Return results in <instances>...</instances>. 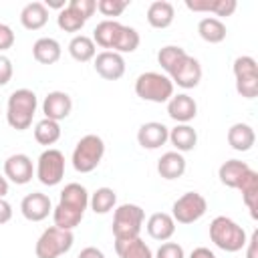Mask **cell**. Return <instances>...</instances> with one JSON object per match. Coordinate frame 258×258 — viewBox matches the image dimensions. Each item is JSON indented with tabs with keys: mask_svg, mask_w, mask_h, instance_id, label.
<instances>
[{
	"mask_svg": "<svg viewBox=\"0 0 258 258\" xmlns=\"http://www.w3.org/2000/svg\"><path fill=\"white\" fill-rule=\"evenodd\" d=\"M8 194V179L4 175H0V198H4Z\"/></svg>",
	"mask_w": 258,
	"mask_h": 258,
	"instance_id": "49",
	"label": "cell"
},
{
	"mask_svg": "<svg viewBox=\"0 0 258 258\" xmlns=\"http://www.w3.org/2000/svg\"><path fill=\"white\" fill-rule=\"evenodd\" d=\"M236 189L242 191V200L250 210V216L258 218V173L254 169H248Z\"/></svg>",
	"mask_w": 258,
	"mask_h": 258,
	"instance_id": "21",
	"label": "cell"
},
{
	"mask_svg": "<svg viewBox=\"0 0 258 258\" xmlns=\"http://www.w3.org/2000/svg\"><path fill=\"white\" fill-rule=\"evenodd\" d=\"M228 143L236 151H250L256 143V133L248 123H234L228 129Z\"/></svg>",
	"mask_w": 258,
	"mask_h": 258,
	"instance_id": "23",
	"label": "cell"
},
{
	"mask_svg": "<svg viewBox=\"0 0 258 258\" xmlns=\"http://www.w3.org/2000/svg\"><path fill=\"white\" fill-rule=\"evenodd\" d=\"M155 258H183V248L177 242H163L155 252Z\"/></svg>",
	"mask_w": 258,
	"mask_h": 258,
	"instance_id": "41",
	"label": "cell"
},
{
	"mask_svg": "<svg viewBox=\"0 0 258 258\" xmlns=\"http://www.w3.org/2000/svg\"><path fill=\"white\" fill-rule=\"evenodd\" d=\"M167 137H169V129L159 121L143 123L137 131V143L143 149H157L167 141Z\"/></svg>",
	"mask_w": 258,
	"mask_h": 258,
	"instance_id": "14",
	"label": "cell"
},
{
	"mask_svg": "<svg viewBox=\"0 0 258 258\" xmlns=\"http://www.w3.org/2000/svg\"><path fill=\"white\" fill-rule=\"evenodd\" d=\"M83 216H85L83 212L73 210V208H69V206H64V204H56V208L52 210L54 226L60 228V230H71V232L81 224Z\"/></svg>",
	"mask_w": 258,
	"mask_h": 258,
	"instance_id": "31",
	"label": "cell"
},
{
	"mask_svg": "<svg viewBox=\"0 0 258 258\" xmlns=\"http://www.w3.org/2000/svg\"><path fill=\"white\" fill-rule=\"evenodd\" d=\"M236 91L244 99H254L258 95V75H246L236 79Z\"/></svg>",
	"mask_w": 258,
	"mask_h": 258,
	"instance_id": "37",
	"label": "cell"
},
{
	"mask_svg": "<svg viewBox=\"0 0 258 258\" xmlns=\"http://www.w3.org/2000/svg\"><path fill=\"white\" fill-rule=\"evenodd\" d=\"M79 258H105V254L99 248H95V246H87V248L81 250Z\"/></svg>",
	"mask_w": 258,
	"mask_h": 258,
	"instance_id": "45",
	"label": "cell"
},
{
	"mask_svg": "<svg viewBox=\"0 0 258 258\" xmlns=\"http://www.w3.org/2000/svg\"><path fill=\"white\" fill-rule=\"evenodd\" d=\"M62 54V48L58 44V40L50 38V36H42L32 44V56L36 62L40 64H54Z\"/></svg>",
	"mask_w": 258,
	"mask_h": 258,
	"instance_id": "19",
	"label": "cell"
},
{
	"mask_svg": "<svg viewBox=\"0 0 258 258\" xmlns=\"http://www.w3.org/2000/svg\"><path fill=\"white\" fill-rule=\"evenodd\" d=\"M103 155H105V141L99 135L89 133V135L81 137L79 143L75 145L73 167L79 173H89V171H93L101 163Z\"/></svg>",
	"mask_w": 258,
	"mask_h": 258,
	"instance_id": "4",
	"label": "cell"
},
{
	"mask_svg": "<svg viewBox=\"0 0 258 258\" xmlns=\"http://www.w3.org/2000/svg\"><path fill=\"white\" fill-rule=\"evenodd\" d=\"M232 71H234V77H246V75H258V64L252 56H238L232 64Z\"/></svg>",
	"mask_w": 258,
	"mask_h": 258,
	"instance_id": "38",
	"label": "cell"
},
{
	"mask_svg": "<svg viewBox=\"0 0 258 258\" xmlns=\"http://www.w3.org/2000/svg\"><path fill=\"white\" fill-rule=\"evenodd\" d=\"M145 220V212L137 204H121L113 214V236L115 240L137 238Z\"/></svg>",
	"mask_w": 258,
	"mask_h": 258,
	"instance_id": "5",
	"label": "cell"
},
{
	"mask_svg": "<svg viewBox=\"0 0 258 258\" xmlns=\"http://www.w3.org/2000/svg\"><path fill=\"white\" fill-rule=\"evenodd\" d=\"M167 115L175 123H189L198 115V105L189 95L179 93L167 101Z\"/></svg>",
	"mask_w": 258,
	"mask_h": 258,
	"instance_id": "15",
	"label": "cell"
},
{
	"mask_svg": "<svg viewBox=\"0 0 258 258\" xmlns=\"http://www.w3.org/2000/svg\"><path fill=\"white\" fill-rule=\"evenodd\" d=\"M157 171L163 179H177L185 173V157L179 151H167L159 157Z\"/></svg>",
	"mask_w": 258,
	"mask_h": 258,
	"instance_id": "20",
	"label": "cell"
},
{
	"mask_svg": "<svg viewBox=\"0 0 258 258\" xmlns=\"http://www.w3.org/2000/svg\"><path fill=\"white\" fill-rule=\"evenodd\" d=\"M93 60H95L97 75L103 77L105 81H117V79H121L125 75V58L119 52L103 50Z\"/></svg>",
	"mask_w": 258,
	"mask_h": 258,
	"instance_id": "10",
	"label": "cell"
},
{
	"mask_svg": "<svg viewBox=\"0 0 258 258\" xmlns=\"http://www.w3.org/2000/svg\"><path fill=\"white\" fill-rule=\"evenodd\" d=\"M67 6H71L77 14H81L85 20H89L93 16V12L97 10V2L95 0H71Z\"/></svg>",
	"mask_w": 258,
	"mask_h": 258,
	"instance_id": "40",
	"label": "cell"
},
{
	"mask_svg": "<svg viewBox=\"0 0 258 258\" xmlns=\"http://www.w3.org/2000/svg\"><path fill=\"white\" fill-rule=\"evenodd\" d=\"M171 145L179 151V153H185V151H191L196 145H198V133L191 125L187 123H177L173 129H169V137Z\"/></svg>",
	"mask_w": 258,
	"mask_h": 258,
	"instance_id": "25",
	"label": "cell"
},
{
	"mask_svg": "<svg viewBox=\"0 0 258 258\" xmlns=\"http://www.w3.org/2000/svg\"><path fill=\"white\" fill-rule=\"evenodd\" d=\"M210 240L224 252H240L246 246V232L232 218L216 216L210 224Z\"/></svg>",
	"mask_w": 258,
	"mask_h": 258,
	"instance_id": "2",
	"label": "cell"
},
{
	"mask_svg": "<svg viewBox=\"0 0 258 258\" xmlns=\"http://www.w3.org/2000/svg\"><path fill=\"white\" fill-rule=\"evenodd\" d=\"M115 204H117V194L111 187H99L89 198V206L95 214H107L115 208Z\"/></svg>",
	"mask_w": 258,
	"mask_h": 258,
	"instance_id": "32",
	"label": "cell"
},
{
	"mask_svg": "<svg viewBox=\"0 0 258 258\" xmlns=\"http://www.w3.org/2000/svg\"><path fill=\"white\" fill-rule=\"evenodd\" d=\"M46 8H58V10H62L64 8V0H46V4H44Z\"/></svg>",
	"mask_w": 258,
	"mask_h": 258,
	"instance_id": "48",
	"label": "cell"
},
{
	"mask_svg": "<svg viewBox=\"0 0 258 258\" xmlns=\"http://www.w3.org/2000/svg\"><path fill=\"white\" fill-rule=\"evenodd\" d=\"M139 42H141L139 32H137L133 26H125V24H123L113 52H119V54H123V52H133V50H137Z\"/></svg>",
	"mask_w": 258,
	"mask_h": 258,
	"instance_id": "36",
	"label": "cell"
},
{
	"mask_svg": "<svg viewBox=\"0 0 258 258\" xmlns=\"http://www.w3.org/2000/svg\"><path fill=\"white\" fill-rule=\"evenodd\" d=\"M32 159L26 153H14L4 161V175L16 183V185H24L32 179Z\"/></svg>",
	"mask_w": 258,
	"mask_h": 258,
	"instance_id": "13",
	"label": "cell"
},
{
	"mask_svg": "<svg viewBox=\"0 0 258 258\" xmlns=\"http://www.w3.org/2000/svg\"><path fill=\"white\" fill-rule=\"evenodd\" d=\"M189 258H216V254H214L210 248H206V246H200V248H194V250H191Z\"/></svg>",
	"mask_w": 258,
	"mask_h": 258,
	"instance_id": "46",
	"label": "cell"
},
{
	"mask_svg": "<svg viewBox=\"0 0 258 258\" xmlns=\"http://www.w3.org/2000/svg\"><path fill=\"white\" fill-rule=\"evenodd\" d=\"M69 54L77 62H89L97 56V44L93 42V38H89L85 34H77L69 42Z\"/></svg>",
	"mask_w": 258,
	"mask_h": 258,
	"instance_id": "29",
	"label": "cell"
},
{
	"mask_svg": "<svg viewBox=\"0 0 258 258\" xmlns=\"http://www.w3.org/2000/svg\"><path fill=\"white\" fill-rule=\"evenodd\" d=\"M173 16H175V8L167 0H155L147 8V22L153 28H167L173 22Z\"/></svg>",
	"mask_w": 258,
	"mask_h": 258,
	"instance_id": "24",
	"label": "cell"
},
{
	"mask_svg": "<svg viewBox=\"0 0 258 258\" xmlns=\"http://www.w3.org/2000/svg\"><path fill=\"white\" fill-rule=\"evenodd\" d=\"M36 177L42 185H56L64 177V155L58 149H44L36 161Z\"/></svg>",
	"mask_w": 258,
	"mask_h": 258,
	"instance_id": "8",
	"label": "cell"
},
{
	"mask_svg": "<svg viewBox=\"0 0 258 258\" xmlns=\"http://www.w3.org/2000/svg\"><path fill=\"white\" fill-rule=\"evenodd\" d=\"M34 139L40 145H54L60 139V125L50 119H42L34 125Z\"/></svg>",
	"mask_w": 258,
	"mask_h": 258,
	"instance_id": "33",
	"label": "cell"
},
{
	"mask_svg": "<svg viewBox=\"0 0 258 258\" xmlns=\"http://www.w3.org/2000/svg\"><path fill=\"white\" fill-rule=\"evenodd\" d=\"M10 220H12V206L4 198H0V226L10 222Z\"/></svg>",
	"mask_w": 258,
	"mask_h": 258,
	"instance_id": "44",
	"label": "cell"
},
{
	"mask_svg": "<svg viewBox=\"0 0 258 258\" xmlns=\"http://www.w3.org/2000/svg\"><path fill=\"white\" fill-rule=\"evenodd\" d=\"M129 6V0H99L97 10L103 16H119Z\"/></svg>",
	"mask_w": 258,
	"mask_h": 258,
	"instance_id": "39",
	"label": "cell"
},
{
	"mask_svg": "<svg viewBox=\"0 0 258 258\" xmlns=\"http://www.w3.org/2000/svg\"><path fill=\"white\" fill-rule=\"evenodd\" d=\"M250 169V165L246 163V161H240V159H228V161H224L222 165H220V169H218V177H220V181L226 185V187H232V189H236L238 185H240V181H242V177H244V173Z\"/></svg>",
	"mask_w": 258,
	"mask_h": 258,
	"instance_id": "26",
	"label": "cell"
},
{
	"mask_svg": "<svg viewBox=\"0 0 258 258\" xmlns=\"http://www.w3.org/2000/svg\"><path fill=\"white\" fill-rule=\"evenodd\" d=\"M20 212L28 222H42L44 218H48V214L52 212V204L50 198L46 194L40 191H32L28 196L22 198L20 202Z\"/></svg>",
	"mask_w": 258,
	"mask_h": 258,
	"instance_id": "11",
	"label": "cell"
},
{
	"mask_svg": "<svg viewBox=\"0 0 258 258\" xmlns=\"http://www.w3.org/2000/svg\"><path fill=\"white\" fill-rule=\"evenodd\" d=\"M73 242L75 236L71 230H60L56 226H50L36 240L34 254L36 258H58L73 248Z\"/></svg>",
	"mask_w": 258,
	"mask_h": 258,
	"instance_id": "6",
	"label": "cell"
},
{
	"mask_svg": "<svg viewBox=\"0 0 258 258\" xmlns=\"http://www.w3.org/2000/svg\"><path fill=\"white\" fill-rule=\"evenodd\" d=\"M115 252L119 258H153L151 248L139 236L129 240H115Z\"/></svg>",
	"mask_w": 258,
	"mask_h": 258,
	"instance_id": "28",
	"label": "cell"
},
{
	"mask_svg": "<svg viewBox=\"0 0 258 258\" xmlns=\"http://www.w3.org/2000/svg\"><path fill=\"white\" fill-rule=\"evenodd\" d=\"M208 210V202L198 191H185L179 196L171 206V218L177 224H194L198 222Z\"/></svg>",
	"mask_w": 258,
	"mask_h": 258,
	"instance_id": "7",
	"label": "cell"
},
{
	"mask_svg": "<svg viewBox=\"0 0 258 258\" xmlns=\"http://www.w3.org/2000/svg\"><path fill=\"white\" fill-rule=\"evenodd\" d=\"M36 95L30 89H16L8 97L6 105V121L12 129L24 131L32 125V117L36 113Z\"/></svg>",
	"mask_w": 258,
	"mask_h": 258,
	"instance_id": "1",
	"label": "cell"
},
{
	"mask_svg": "<svg viewBox=\"0 0 258 258\" xmlns=\"http://www.w3.org/2000/svg\"><path fill=\"white\" fill-rule=\"evenodd\" d=\"M187 52L181 48V46H175V44H167V46H163V48H159V52H157V62H159V67L169 75L171 73V69L185 56Z\"/></svg>",
	"mask_w": 258,
	"mask_h": 258,
	"instance_id": "34",
	"label": "cell"
},
{
	"mask_svg": "<svg viewBox=\"0 0 258 258\" xmlns=\"http://www.w3.org/2000/svg\"><path fill=\"white\" fill-rule=\"evenodd\" d=\"M20 22L26 30H40L48 22V8L44 2H28L20 12Z\"/></svg>",
	"mask_w": 258,
	"mask_h": 258,
	"instance_id": "22",
	"label": "cell"
},
{
	"mask_svg": "<svg viewBox=\"0 0 258 258\" xmlns=\"http://www.w3.org/2000/svg\"><path fill=\"white\" fill-rule=\"evenodd\" d=\"M198 32L206 42L218 44L226 38V24L216 16H204L198 22Z\"/></svg>",
	"mask_w": 258,
	"mask_h": 258,
	"instance_id": "30",
	"label": "cell"
},
{
	"mask_svg": "<svg viewBox=\"0 0 258 258\" xmlns=\"http://www.w3.org/2000/svg\"><path fill=\"white\" fill-rule=\"evenodd\" d=\"M169 79L173 85L181 87V89H194L200 85L202 81V64L198 58L185 54L169 73Z\"/></svg>",
	"mask_w": 258,
	"mask_h": 258,
	"instance_id": "9",
	"label": "cell"
},
{
	"mask_svg": "<svg viewBox=\"0 0 258 258\" xmlns=\"http://www.w3.org/2000/svg\"><path fill=\"white\" fill-rule=\"evenodd\" d=\"M147 234H149L153 240L167 242V240L175 234V222H173L171 214H165V212H155V214H151L149 220H147Z\"/></svg>",
	"mask_w": 258,
	"mask_h": 258,
	"instance_id": "16",
	"label": "cell"
},
{
	"mask_svg": "<svg viewBox=\"0 0 258 258\" xmlns=\"http://www.w3.org/2000/svg\"><path fill=\"white\" fill-rule=\"evenodd\" d=\"M256 242H258V234L254 232V234L250 236V240H246V246H248L246 258H258V256H256Z\"/></svg>",
	"mask_w": 258,
	"mask_h": 258,
	"instance_id": "47",
	"label": "cell"
},
{
	"mask_svg": "<svg viewBox=\"0 0 258 258\" xmlns=\"http://www.w3.org/2000/svg\"><path fill=\"white\" fill-rule=\"evenodd\" d=\"M85 18L81 16V14H77L71 6H64L60 12H58V16H56V24H58V28L60 30H64V32H79L83 26H85Z\"/></svg>",
	"mask_w": 258,
	"mask_h": 258,
	"instance_id": "35",
	"label": "cell"
},
{
	"mask_svg": "<svg viewBox=\"0 0 258 258\" xmlns=\"http://www.w3.org/2000/svg\"><path fill=\"white\" fill-rule=\"evenodd\" d=\"M135 93L143 101L167 103L173 97V83L167 75L147 71V73H141L135 79Z\"/></svg>",
	"mask_w": 258,
	"mask_h": 258,
	"instance_id": "3",
	"label": "cell"
},
{
	"mask_svg": "<svg viewBox=\"0 0 258 258\" xmlns=\"http://www.w3.org/2000/svg\"><path fill=\"white\" fill-rule=\"evenodd\" d=\"M71 109H73V99L64 91H50L42 101L44 119H50L56 123L67 119L71 115Z\"/></svg>",
	"mask_w": 258,
	"mask_h": 258,
	"instance_id": "12",
	"label": "cell"
},
{
	"mask_svg": "<svg viewBox=\"0 0 258 258\" xmlns=\"http://www.w3.org/2000/svg\"><path fill=\"white\" fill-rule=\"evenodd\" d=\"M185 8L191 12H214L216 16H232L238 8L236 0H185Z\"/></svg>",
	"mask_w": 258,
	"mask_h": 258,
	"instance_id": "17",
	"label": "cell"
},
{
	"mask_svg": "<svg viewBox=\"0 0 258 258\" xmlns=\"http://www.w3.org/2000/svg\"><path fill=\"white\" fill-rule=\"evenodd\" d=\"M58 204H64V206H69V208L79 210V212L85 214V210L89 206V191L81 183H75V181L73 183H67L62 187V191H60Z\"/></svg>",
	"mask_w": 258,
	"mask_h": 258,
	"instance_id": "27",
	"label": "cell"
},
{
	"mask_svg": "<svg viewBox=\"0 0 258 258\" xmlns=\"http://www.w3.org/2000/svg\"><path fill=\"white\" fill-rule=\"evenodd\" d=\"M14 44V32L8 24H2L0 22V52L2 50H8L10 46Z\"/></svg>",
	"mask_w": 258,
	"mask_h": 258,
	"instance_id": "43",
	"label": "cell"
},
{
	"mask_svg": "<svg viewBox=\"0 0 258 258\" xmlns=\"http://www.w3.org/2000/svg\"><path fill=\"white\" fill-rule=\"evenodd\" d=\"M121 28H123V24L117 22V20H111V18L101 20V22L95 26V30H93V42L99 44L101 48L111 50V48H115V44H117V38H119Z\"/></svg>",
	"mask_w": 258,
	"mask_h": 258,
	"instance_id": "18",
	"label": "cell"
},
{
	"mask_svg": "<svg viewBox=\"0 0 258 258\" xmlns=\"http://www.w3.org/2000/svg\"><path fill=\"white\" fill-rule=\"evenodd\" d=\"M12 73H14V69H12L10 58H8V56H4V54H0V87H4V85H8V83H10Z\"/></svg>",
	"mask_w": 258,
	"mask_h": 258,
	"instance_id": "42",
	"label": "cell"
}]
</instances>
